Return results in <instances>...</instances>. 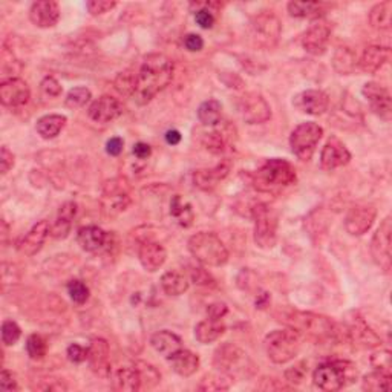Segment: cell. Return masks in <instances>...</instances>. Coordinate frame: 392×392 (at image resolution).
Here are the masks:
<instances>
[{"label": "cell", "mask_w": 392, "mask_h": 392, "mask_svg": "<svg viewBox=\"0 0 392 392\" xmlns=\"http://www.w3.org/2000/svg\"><path fill=\"white\" fill-rule=\"evenodd\" d=\"M225 331V326L221 324V320H213L207 319L199 322L195 326V337L203 345H209L216 342Z\"/></svg>", "instance_id": "d6a6232c"}, {"label": "cell", "mask_w": 392, "mask_h": 392, "mask_svg": "<svg viewBox=\"0 0 392 392\" xmlns=\"http://www.w3.org/2000/svg\"><path fill=\"white\" fill-rule=\"evenodd\" d=\"M161 288L169 296H181L189 290V281L183 273L170 270L161 277Z\"/></svg>", "instance_id": "e575fe53"}, {"label": "cell", "mask_w": 392, "mask_h": 392, "mask_svg": "<svg viewBox=\"0 0 392 392\" xmlns=\"http://www.w3.org/2000/svg\"><path fill=\"white\" fill-rule=\"evenodd\" d=\"M239 112L242 118L250 124L265 123L272 118V108L258 92H247V94L239 100Z\"/></svg>", "instance_id": "7c38bea8"}, {"label": "cell", "mask_w": 392, "mask_h": 392, "mask_svg": "<svg viewBox=\"0 0 392 392\" xmlns=\"http://www.w3.org/2000/svg\"><path fill=\"white\" fill-rule=\"evenodd\" d=\"M192 256L205 267H221L229 261V250L215 233L201 232L189 239Z\"/></svg>", "instance_id": "277c9868"}, {"label": "cell", "mask_w": 392, "mask_h": 392, "mask_svg": "<svg viewBox=\"0 0 392 392\" xmlns=\"http://www.w3.org/2000/svg\"><path fill=\"white\" fill-rule=\"evenodd\" d=\"M391 233H392V221L391 216L383 219L379 229L374 233V238L371 241V253L377 265L384 273H391L392 268V256H391Z\"/></svg>", "instance_id": "30bf717a"}, {"label": "cell", "mask_w": 392, "mask_h": 392, "mask_svg": "<svg viewBox=\"0 0 392 392\" xmlns=\"http://www.w3.org/2000/svg\"><path fill=\"white\" fill-rule=\"evenodd\" d=\"M140 262L144 270L151 273L158 272V270L164 265L166 262L167 253L164 250V247L158 242H144L140 248Z\"/></svg>", "instance_id": "484cf974"}, {"label": "cell", "mask_w": 392, "mask_h": 392, "mask_svg": "<svg viewBox=\"0 0 392 392\" xmlns=\"http://www.w3.org/2000/svg\"><path fill=\"white\" fill-rule=\"evenodd\" d=\"M117 6V2H111V0H89L86 3V8L92 16H102V14L113 10Z\"/></svg>", "instance_id": "816d5d0a"}, {"label": "cell", "mask_w": 392, "mask_h": 392, "mask_svg": "<svg viewBox=\"0 0 392 392\" xmlns=\"http://www.w3.org/2000/svg\"><path fill=\"white\" fill-rule=\"evenodd\" d=\"M135 78H137V73L132 74L131 71H124V73L118 74L115 80V88L123 95H131L135 91Z\"/></svg>", "instance_id": "681fc988"}, {"label": "cell", "mask_w": 392, "mask_h": 392, "mask_svg": "<svg viewBox=\"0 0 392 392\" xmlns=\"http://www.w3.org/2000/svg\"><path fill=\"white\" fill-rule=\"evenodd\" d=\"M31 91L22 78H8L0 83V102L6 108H19L30 102Z\"/></svg>", "instance_id": "5bb4252c"}, {"label": "cell", "mask_w": 392, "mask_h": 392, "mask_svg": "<svg viewBox=\"0 0 392 392\" xmlns=\"http://www.w3.org/2000/svg\"><path fill=\"white\" fill-rule=\"evenodd\" d=\"M0 389L2 391H17V382L14 379V375L10 373L8 369H2L0 374Z\"/></svg>", "instance_id": "9f6ffc18"}, {"label": "cell", "mask_w": 392, "mask_h": 392, "mask_svg": "<svg viewBox=\"0 0 392 392\" xmlns=\"http://www.w3.org/2000/svg\"><path fill=\"white\" fill-rule=\"evenodd\" d=\"M49 234H51V225L48 224V221H40L20 239L17 244L19 252L25 256H34L44 247Z\"/></svg>", "instance_id": "7402d4cb"}, {"label": "cell", "mask_w": 392, "mask_h": 392, "mask_svg": "<svg viewBox=\"0 0 392 392\" xmlns=\"http://www.w3.org/2000/svg\"><path fill=\"white\" fill-rule=\"evenodd\" d=\"M324 5L319 2H290V16L297 19H316L324 14Z\"/></svg>", "instance_id": "ab89813d"}, {"label": "cell", "mask_w": 392, "mask_h": 392, "mask_svg": "<svg viewBox=\"0 0 392 392\" xmlns=\"http://www.w3.org/2000/svg\"><path fill=\"white\" fill-rule=\"evenodd\" d=\"M265 351L268 359L276 365L293 360L301 351V337L295 330H276L265 337Z\"/></svg>", "instance_id": "8992f818"}, {"label": "cell", "mask_w": 392, "mask_h": 392, "mask_svg": "<svg viewBox=\"0 0 392 392\" xmlns=\"http://www.w3.org/2000/svg\"><path fill=\"white\" fill-rule=\"evenodd\" d=\"M291 330H295L299 336H305L312 340H326L337 336V326L331 319L325 316L312 315V312L293 311L285 319Z\"/></svg>", "instance_id": "3957f363"}, {"label": "cell", "mask_w": 392, "mask_h": 392, "mask_svg": "<svg viewBox=\"0 0 392 392\" xmlns=\"http://www.w3.org/2000/svg\"><path fill=\"white\" fill-rule=\"evenodd\" d=\"M248 363L250 362H248L247 354L233 344H224L219 346L215 351V357H213V365L216 369L233 377L244 373Z\"/></svg>", "instance_id": "8fae6325"}, {"label": "cell", "mask_w": 392, "mask_h": 392, "mask_svg": "<svg viewBox=\"0 0 392 392\" xmlns=\"http://www.w3.org/2000/svg\"><path fill=\"white\" fill-rule=\"evenodd\" d=\"M227 311H229V308H227V305L224 302H215V304L209 305L207 316L209 319H213V320H221L227 315Z\"/></svg>", "instance_id": "680465c9"}, {"label": "cell", "mask_w": 392, "mask_h": 392, "mask_svg": "<svg viewBox=\"0 0 392 392\" xmlns=\"http://www.w3.org/2000/svg\"><path fill=\"white\" fill-rule=\"evenodd\" d=\"M12 166H14V155L3 146L2 151H0V170H2V175L8 174Z\"/></svg>", "instance_id": "91938a15"}, {"label": "cell", "mask_w": 392, "mask_h": 392, "mask_svg": "<svg viewBox=\"0 0 392 392\" xmlns=\"http://www.w3.org/2000/svg\"><path fill=\"white\" fill-rule=\"evenodd\" d=\"M167 362L178 375L190 377L194 375L199 368V357L189 349H178L176 353L169 355Z\"/></svg>", "instance_id": "4316f807"}, {"label": "cell", "mask_w": 392, "mask_h": 392, "mask_svg": "<svg viewBox=\"0 0 392 392\" xmlns=\"http://www.w3.org/2000/svg\"><path fill=\"white\" fill-rule=\"evenodd\" d=\"M66 355L73 363H83L84 360H88V348H84L78 344H73L68 346Z\"/></svg>", "instance_id": "db71d44e"}, {"label": "cell", "mask_w": 392, "mask_h": 392, "mask_svg": "<svg viewBox=\"0 0 392 392\" xmlns=\"http://www.w3.org/2000/svg\"><path fill=\"white\" fill-rule=\"evenodd\" d=\"M184 46L187 48L190 53H198L204 48V40L201 35L198 34H187L184 37Z\"/></svg>", "instance_id": "11a10c76"}, {"label": "cell", "mask_w": 392, "mask_h": 392, "mask_svg": "<svg viewBox=\"0 0 392 392\" xmlns=\"http://www.w3.org/2000/svg\"><path fill=\"white\" fill-rule=\"evenodd\" d=\"M334 68L339 74H351L357 65V60H355V55L353 51H349L348 48H339L337 53L334 54Z\"/></svg>", "instance_id": "b9f144b4"}, {"label": "cell", "mask_w": 392, "mask_h": 392, "mask_svg": "<svg viewBox=\"0 0 392 392\" xmlns=\"http://www.w3.org/2000/svg\"><path fill=\"white\" fill-rule=\"evenodd\" d=\"M304 377H305V369L302 368V363H301V365H297V366L290 368L287 373H285V379H287V382L291 383V384L302 383Z\"/></svg>", "instance_id": "6f0895ef"}, {"label": "cell", "mask_w": 392, "mask_h": 392, "mask_svg": "<svg viewBox=\"0 0 392 392\" xmlns=\"http://www.w3.org/2000/svg\"><path fill=\"white\" fill-rule=\"evenodd\" d=\"M88 362L94 374L108 379L111 375L109 363V344L104 339H92L88 348Z\"/></svg>", "instance_id": "ac0fdd59"}, {"label": "cell", "mask_w": 392, "mask_h": 392, "mask_svg": "<svg viewBox=\"0 0 392 392\" xmlns=\"http://www.w3.org/2000/svg\"><path fill=\"white\" fill-rule=\"evenodd\" d=\"M66 124V117L59 113H49L37 121V132L41 138L53 140L59 135Z\"/></svg>", "instance_id": "836d02e7"}, {"label": "cell", "mask_w": 392, "mask_h": 392, "mask_svg": "<svg viewBox=\"0 0 392 392\" xmlns=\"http://www.w3.org/2000/svg\"><path fill=\"white\" fill-rule=\"evenodd\" d=\"M174 78V63L164 54H151L142 60L135 78V91L132 98L135 103L144 106L156 94L169 86Z\"/></svg>", "instance_id": "6da1fadb"}, {"label": "cell", "mask_w": 392, "mask_h": 392, "mask_svg": "<svg viewBox=\"0 0 392 392\" xmlns=\"http://www.w3.org/2000/svg\"><path fill=\"white\" fill-rule=\"evenodd\" d=\"M181 133L178 132V131H169L167 133H166V141H167V144H170V146H176V144H180L181 142Z\"/></svg>", "instance_id": "003e7915"}, {"label": "cell", "mask_w": 392, "mask_h": 392, "mask_svg": "<svg viewBox=\"0 0 392 392\" xmlns=\"http://www.w3.org/2000/svg\"><path fill=\"white\" fill-rule=\"evenodd\" d=\"M30 19L39 28H53L60 19L59 3L54 0H37L31 5Z\"/></svg>", "instance_id": "603a6c76"}, {"label": "cell", "mask_w": 392, "mask_h": 392, "mask_svg": "<svg viewBox=\"0 0 392 392\" xmlns=\"http://www.w3.org/2000/svg\"><path fill=\"white\" fill-rule=\"evenodd\" d=\"M233 379H234L233 375L223 373V371L218 369V373L205 375L204 379L201 380V383H199L198 389L207 391V392H210V391H227L233 384Z\"/></svg>", "instance_id": "f35d334b"}, {"label": "cell", "mask_w": 392, "mask_h": 392, "mask_svg": "<svg viewBox=\"0 0 392 392\" xmlns=\"http://www.w3.org/2000/svg\"><path fill=\"white\" fill-rule=\"evenodd\" d=\"M77 215V204L69 201L65 203L59 210V215H57L54 224L51 225V236L55 239H65L69 232L71 227H73V221Z\"/></svg>", "instance_id": "83f0119b"}, {"label": "cell", "mask_w": 392, "mask_h": 392, "mask_svg": "<svg viewBox=\"0 0 392 392\" xmlns=\"http://www.w3.org/2000/svg\"><path fill=\"white\" fill-rule=\"evenodd\" d=\"M291 386H287V384L281 383L279 380L274 379H265L262 380V384H259V389L262 391H282V389H290Z\"/></svg>", "instance_id": "be15d7a7"}, {"label": "cell", "mask_w": 392, "mask_h": 392, "mask_svg": "<svg viewBox=\"0 0 392 392\" xmlns=\"http://www.w3.org/2000/svg\"><path fill=\"white\" fill-rule=\"evenodd\" d=\"M137 368L140 379H141V388H153L161 382V374L153 365L147 362H137Z\"/></svg>", "instance_id": "7bdbcfd3"}, {"label": "cell", "mask_w": 392, "mask_h": 392, "mask_svg": "<svg viewBox=\"0 0 392 392\" xmlns=\"http://www.w3.org/2000/svg\"><path fill=\"white\" fill-rule=\"evenodd\" d=\"M68 293L71 299L78 305H83L89 299L88 285L82 281H71L68 283Z\"/></svg>", "instance_id": "c3c4849f"}, {"label": "cell", "mask_w": 392, "mask_h": 392, "mask_svg": "<svg viewBox=\"0 0 392 392\" xmlns=\"http://www.w3.org/2000/svg\"><path fill=\"white\" fill-rule=\"evenodd\" d=\"M45 384H39V386H35L40 391H65L66 386L63 384L60 380H41Z\"/></svg>", "instance_id": "03108f58"}, {"label": "cell", "mask_w": 392, "mask_h": 392, "mask_svg": "<svg viewBox=\"0 0 392 392\" xmlns=\"http://www.w3.org/2000/svg\"><path fill=\"white\" fill-rule=\"evenodd\" d=\"M330 37H331V28L326 24H316L305 32L302 45L306 53H310L312 55H322L326 51Z\"/></svg>", "instance_id": "d4e9b609"}, {"label": "cell", "mask_w": 392, "mask_h": 392, "mask_svg": "<svg viewBox=\"0 0 392 392\" xmlns=\"http://www.w3.org/2000/svg\"><path fill=\"white\" fill-rule=\"evenodd\" d=\"M40 91L44 95L49 98H55L62 94V86L54 77H45L40 83Z\"/></svg>", "instance_id": "f5cc1de1"}, {"label": "cell", "mask_w": 392, "mask_h": 392, "mask_svg": "<svg viewBox=\"0 0 392 392\" xmlns=\"http://www.w3.org/2000/svg\"><path fill=\"white\" fill-rule=\"evenodd\" d=\"M296 170L288 161L281 158L268 160L253 175V185L262 194H277L295 184Z\"/></svg>", "instance_id": "7a4b0ae2"}, {"label": "cell", "mask_w": 392, "mask_h": 392, "mask_svg": "<svg viewBox=\"0 0 392 392\" xmlns=\"http://www.w3.org/2000/svg\"><path fill=\"white\" fill-rule=\"evenodd\" d=\"M375 216L377 210L373 205H355L345 218V229L353 236H362L373 227Z\"/></svg>", "instance_id": "9a60e30c"}, {"label": "cell", "mask_w": 392, "mask_h": 392, "mask_svg": "<svg viewBox=\"0 0 392 392\" xmlns=\"http://www.w3.org/2000/svg\"><path fill=\"white\" fill-rule=\"evenodd\" d=\"M324 129L317 123L306 121V123L299 124L296 129L291 132L290 146L291 151L299 160L308 161L312 153H315L319 141L322 140Z\"/></svg>", "instance_id": "ba28073f"}, {"label": "cell", "mask_w": 392, "mask_h": 392, "mask_svg": "<svg viewBox=\"0 0 392 392\" xmlns=\"http://www.w3.org/2000/svg\"><path fill=\"white\" fill-rule=\"evenodd\" d=\"M77 242L84 252L94 253L103 248L106 242V233L97 225H88L78 230Z\"/></svg>", "instance_id": "f546056e"}, {"label": "cell", "mask_w": 392, "mask_h": 392, "mask_svg": "<svg viewBox=\"0 0 392 392\" xmlns=\"http://www.w3.org/2000/svg\"><path fill=\"white\" fill-rule=\"evenodd\" d=\"M369 24L379 31H388L392 25V2L377 3L369 12Z\"/></svg>", "instance_id": "8d00e7d4"}, {"label": "cell", "mask_w": 392, "mask_h": 392, "mask_svg": "<svg viewBox=\"0 0 392 392\" xmlns=\"http://www.w3.org/2000/svg\"><path fill=\"white\" fill-rule=\"evenodd\" d=\"M293 106L302 113L322 115L324 112L328 111V106H330V97H328L324 91H304L293 98Z\"/></svg>", "instance_id": "e0dca14e"}, {"label": "cell", "mask_w": 392, "mask_h": 392, "mask_svg": "<svg viewBox=\"0 0 392 392\" xmlns=\"http://www.w3.org/2000/svg\"><path fill=\"white\" fill-rule=\"evenodd\" d=\"M389 57H391L389 48L368 46L362 54L360 68L368 74H374L389 60Z\"/></svg>", "instance_id": "f1b7e54d"}, {"label": "cell", "mask_w": 392, "mask_h": 392, "mask_svg": "<svg viewBox=\"0 0 392 392\" xmlns=\"http://www.w3.org/2000/svg\"><path fill=\"white\" fill-rule=\"evenodd\" d=\"M355 377H357V371L351 362L346 360L322 363L312 373V380H315L316 386L326 392L342 389L346 386V383L353 382Z\"/></svg>", "instance_id": "5b68a950"}, {"label": "cell", "mask_w": 392, "mask_h": 392, "mask_svg": "<svg viewBox=\"0 0 392 392\" xmlns=\"http://www.w3.org/2000/svg\"><path fill=\"white\" fill-rule=\"evenodd\" d=\"M170 215L176 221V224L184 227V229H187L195 221L194 209H192V205L185 203L180 195H175L172 198V203H170Z\"/></svg>", "instance_id": "d590c367"}, {"label": "cell", "mask_w": 392, "mask_h": 392, "mask_svg": "<svg viewBox=\"0 0 392 392\" xmlns=\"http://www.w3.org/2000/svg\"><path fill=\"white\" fill-rule=\"evenodd\" d=\"M351 160V153L346 146L339 138L333 137L326 141V144L320 153V167L324 170H334L345 166Z\"/></svg>", "instance_id": "d6986e66"}, {"label": "cell", "mask_w": 392, "mask_h": 392, "mask_svg": "<svg viewBox=\"0 0 392 392\" xmlns=\"http://www.w3.org/2000/svg\"><path fill=\"white\" fill-rule=\"evenodd\" d=\"M232 169V162L230 161H223L219 162L218 166H215L213 169H201L196 170L194 174V184L195 187L201 189V190H213L216 185L227 178Z\"/></svg>", "instance_id": "cb8c5ba5"}, {"label": "cell", "mask_w": 392, "mask_h": 392, "mask_svg": "<svg viewBox=\"0 0 392 392\" xmlns=\"http://www.w3.org/2000/svg\"><path fill=\"white\" fill-rule=\"evenodd\" d=\"M123 147H124V141L120 137H113L108 141V144H106V152H108L111 156H118L121 152H123Z\"/></svg>", "instance_id": "6125c7cd"}, {"label": "cell", "mask_w": 392, "mask_h": 392, "mask_svg": "<svg viewBox=\"0 0 392 392\" xmlns=\"http://www.w3.org/2000/svg\"><path fill=\"white\" fill-rule=\"evenodd\" d=\"M282 32V26L272 11L258 14L250 24V40L254 46L270 49L277 45Z\"/></svg>", "instance_id": "52a82bcc"}, {"label": "cell", "mask_w": 392, "mask_h": 392, "mask_svg": "<svg viewBox=\"0 0 392 392\" xmlns=\"http://www.w3.org/2000/svg\"><path fill=\"white\" fill-rule=\"evenodd\" d=\"M254 218V242L261 248H273L276 244L277 218L273 210L265 204L253 207Z\"/></svg>", "instance_id": "9c48e42d"}, {"label": "cell", "mask_w": 392, "mask_h": 392, "mask_svg": "<svg viewBox=\"0 0 392 392\" xmlns=\"http://www.w3.org/2000/svg\"><path fill=\"white\" fill-rule=\"evenodd\" d=\"M112 386L120 392H135L141 389V379L137 368H120L112 377Z\"/></svg>", "instance_id": "4dcf8cb0"}, {"label": "cell", "mask_w": 392, "mask_h": 392, "mask_svg": "<svg viewBox=\"0 0 392 392\" xmlns=\"http://www.w3.org/2000/svg\"><path fill=\"white\" fill-rule=\"evenodd\" d=\"M362 388L363 391H369V392L389 391L391 389V374L382 373V371H374V373L363 377Z\"/></svg>", "instance_id": "60d3db41"}, {"label": "cell", "mask_w": 392, "mask_h": 392, "mask_svg": "<svg viewBox=\"0 0 392 392\" xmlns=\"http://www.w3.org/2000/svg\"><path fill=\"white\" fill-rule=\"evenodd\" d=\"M20 336H22V330L20 326L12 322V320H5L2 324V342L5 346H12L16 345Z\"/></svg>", "instance_id": "7dc6e473"}, {"label": "cell", "mask_w": 392, "mask_h": 392, "mask_svg": "<svg viewBox=\"0 0 392 392\" xmlns=\"http://www.w3.org/2000/svg\"><path fill=\"white\" fill-rule=\"evenodd\" d=\"M192 281L198 285H213V279L210 277V274L203 268L192 270Z\"/></svg>", "instance_id": "94428289"}, {"label": "cell", "mask_w": 392, "mask_h": 392, "mask_svg": "<svg viewBox=\"0 0 392 392\" xmlns=\"http://www.w3.org/2000/svg\"><path fill=\"white\" fill-rule=\"evenodd\" d=\"M123 113V106L117 98L111 95H103L97 98L94 103L89 106L88 115L95 123H109Z\"/></svg>", "instance_id": "44dd1931"}, {"label": "cell", "mask_w": 392, "mask_h": 392, "mask_svg": "<svg viewBox=\"0 0 392 392\" xmlns=\"http://www.w3.org/2000/svg\"><path fill=\"white\" fill-rule=\"evenodd\" d=\"M223 115V106L218 100H207L198 109V118L204 126H216L221 123Z\"/></svg>", "instance_id": "74e56055"}, {"label": "cell", "mask_w": 392, "mask_h": 392, "mask_svg": "<svg viewBox=\"0 0 392 392\" xmlns=\"http://www.w3.org/2000/svg\"><path fill=\"white\" fill-rule=\"evenodd\" d=\"M371 365H373L377 371L391 374V366H392L391 353L388 351V349H380V351L374 353L373 355H371Z\"/></svg>", "instance_id": "f907efd6"}, {"label": "cell", "mask_w": 392, "mask_h": 392, "mask_svg": "<svg viewBox=\"0 0 392 392\" xmlns=\"http://www.w3.org/2000/svg\"><path fill=\"white\" fill-rule=\"evenodd\" d=\"M151 345L156 353H160L162 355H166V357H169V355H172L174 353L178 351V349L183 348V340L172 331L162 330V331L155 333L151 337Z\"/></svg>", "instance_id": "1f68e13d"}, {"label": "cell", "mask_w": 392, "mask_h": 392, "mask_svg": "<svg viewBox=\"0 0 392 392\" xmlns=\"http://www.w3.org/2000/svg\"><path fill=\"white\" fill-rule=\"evenodd\" d=\"M362 94L368 100L375 115L389 121L392 115V100L389 91L375 82H369L362 89Z\"/></svg>", "instance_id": "4fadbf2b"}, {"label": "cell", "mask_w": 392, "mask_h": 392, "mask_svg": "<svg viewBox=\"0 0 392 392\" xmlns=\"http://www.w3.org/2000/svg\"><path fill=\"white\" fill-rule=\"evenodd\" d=\"M203 144L212 153H223L225 151L227 140L224 137V133L221 131H212L204 133L203 137Z\"/></svg>", "instance_id": "f6af8a7d"}, {"label": "cell", "mask_w": 392, "mask_h": 392, "mask_svg": "<svg viewBox=\"0 0 392 392\" xmlns=\"http://www.w3.org/2000/svg\"><path fill=\"white\" fill-rule=\"evenodd\" d=\"M91 91L86 88H74L69 91V94L66 97V106L71 109H78L83 108L91 100Z\"/></svg>", "instance_id": "bcb514c9"}, {"label": "cell", "mask_w": 392, "mask_h": 392, "mask_svg": "<svg viewBox=\"0 0 392 392\" xmlns=\"http://www.w3.org/2000/svg\"><path fill=\"white\" fill-rule=\"evenodd\" d=\"M131 204V196L124 190V185L121 181L115 180L106 183L104 198H103V210L108 216H115L118 213L124 212Z\"/></svg>", "instance_id": "2e32d148"}, {"label": "cell", "mask_w": 392, "mask_h": 392, "mask_svg": "<svg viewBox=\"0 0 392 392\" xmlns=\"http://www.w3.org/2000/svg\"><path fill=\"white\" fill-rule=\"evenodd\" d=\"M48 345L46 340L39 334H31L26 340V353L32 360H41L46 355Z\"/></svg>", "instance_id": "ee69618b"}, {"label": "cell", "mask_w": 392, "mask_h": 392, "mask_svg": "<svg viewBox=\"0 0 392 392\" xmlns=\"http://www.w3.org/2000/svg\"><path fill=\"white\" fill-rule=\"evenodd\" d=\"M152 153V149L146 142H137V144L133 146V155L137 156L138 160H147L149 156Z\"/></svg>", "instance_id": "e7e4bbea"}, {"label": "cell", "mask_w": 392, "mask_h": 392, "mask_svg": "<svg viewBox=\"0 0 392 392\" xmlns=\"http://www.w3.org/2000/svg\"><path fill=\"white\" fill-rule=\"evenodd\" d=\"M348 336L354 342V345H357L360 348H377L382 345L380 337L371 330L368 324L365 322V319L360 317L359 315H355L354 317L349 320L348 325Z\"/></svg>", "instance_id": "ffe728a7"}]
</instances>
